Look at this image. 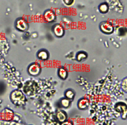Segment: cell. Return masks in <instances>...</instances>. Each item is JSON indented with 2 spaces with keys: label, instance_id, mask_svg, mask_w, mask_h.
Returning a JSON list of instances; mask_svg holds the SVG:
<instances>
[{
  "label": "cell",
  "instance_id": "obj_1",
  "mask_svg": "<svg viewBox=\"0 0 127 125\" xmlns=\"http://www.w3.org/2000/svg\"><path fill=\"white\" fill-rule=\"evenodd\" d=\"M11 100L15 105L22 106L25 104L26 98L22 91L15 90L11 94Z\"/></svg>",
  "mask_w": 127,
  "mask_h": 125
},
{
  "label": "cell",
  "instance_id": "obj_2",
  "mask_svg": "<svg viewBox=\"0 0 127 125\" xmlns=\"http://www.w3.org/2000/svg\"><path fill=\"white\" fill-rule=\"evenodd\" d=\"M115 110L119 112L121 115L123 119H126L127 118V105L123 102H119L115 106Z\"/></svg>",
  "mask_w": 127,
  "mask_h": 125
},
{
  "label": "cell",
  "instance_id": "obj_3",
  "mask_svg": "<svg viewBox=\"0 0 127 125\" xmlns=\"http://www.w3.org/2000/svg\"><path fill=\"white\" fill-rule=\"evenodd\" d=\"M1 119L3 121H11L14 117V113L11 109L6 108L1 113Z\"/></svg>",
  "mask_w": 127,
  "mask_h": 125
},
{
  "label": "cell",
  "instance_id": "obj_4",
  "mask_svg": "<svg viewBox=\"0 0 127 125\" xmlns=\"http://www.w3.org/2000/svg\"><path fill=\"white\" fill-rule=\"evenodd\" d=\"M100 30L104 33L110 34L113 32L114 28L112 24L109 22H103L100 24Z\"/></svg>",
  "mask_w": 127,
  "mask_h": 125
},
{
  "label": "cell",
  "instance_id": "obj_5",
  "mask_svg": "<svg viewBox=\"0 0 127 125\" xmlns=\"http://www.w3.org/2000/svg\"><path fill=\"white\" fill-rule=\"evenodd\" d=\"M16 27L18 30L24 31H26L28 28V24L27 22L24 19H23V18H20V19H18L16 21Z\"/></svg>",
  "mask_w": 127,
  "mask_h": 125
},
{
  "label": "cell",
  "instance_id": "obj_6",
  "mask_svg": "<svg viewBox=\"0 0 127 125\" xmlns=\"http://www.w3.org/2000/svg\"><path fill=\"white\" fill-rule=\"evenodd\" d=\"M41 71V67L38 63H33L29 66L28 72L32 75H37Z\"/></svg>",
  "mask_w": 127,
  "mask_h": 125
},
{
  "label": "cell",
  "instance_id": "obj_7",
  "mask_svg": "<svg viewBox=\"0 0 127 125\" xmlns=\"http://www.w3.org/2000/svg\"><path fill=\"white\" fill-rule=\"evenodd\" d=\"M44 18L47 22H53L56 18L55 12L52 10H47L44 13Z\"/></svg>",
  "mask_w": 127,
  "mask_h": 125
},
{
  "label": "cell",
  "instance_id": "obj_8",
  "mask_svg": "<svg viewBox=\"0 0 127 125\" xmlns=\"http://www.w3.org/2000/svg\"><path fill=\"white\" fill-rule=\"evenodd\" d=\"M53 31L55 33V35L58 37H61L64 35V29L60 24H56L55 26L53 28Z\"/></svg>",
  "mask_w": 127,
  "mask_h": 125
},
{
  "label": "cell",
  "instance_id": "obj_9",
  "mask_svg": "<svg viewBox=\"0 0 127 125\" xmlns=\"http://www.w3.org/2000/svg\"><path fill=\"white\" fill-rule=\"evenodd\" d=\"M56 116L57 120H58L60 123H64V122L65 121L67 120V114H66V113L62 110H58V111L56 112Z\"/></svg>",
  "mask_w": 127,
  "mask_h": 125
},
{
  "label": "cell",
  "instance_id": "obj_10",
  "mask_svg": "<svg viewBox=\"0 0 127 125\" xmlns=\"http://www.w3.org/2000/svg\"><path fill=\"white\" fill-rule=\"evenodd\" d=\"M77 106L79 109L84 110L89 106V101L87 98H82L78 101Z\"/></svg>",
  "mask_w": 127,
  "mask_h": 125
},
{
  "label": "cell",
  "instance_id": "obj_11",
  "mask_svg": "<svg viewBox=\"0 0 127 125\" xmlns=\"http://www.w3.org/2000/svg\"><path fill=\"white\" fill-rule=\"evenodd\" d=\"M58 76L62 79H65L67 77V71L64 67H60L58 70Z\"/></svg>",
  "mask_w": 127,
  "mask_h": 125
},
{
  "label": "cell",
  "instance_id": "obj_12",
  "mask_svg": "<svg viewBox=\"0 0 127 125\" xmlns=\"http://www.w3.org/2000/svg\"><path fill=\"white\" fill-rule=\"evenodd\" d=\"M99 10L102 13H107L109 11V6L106 3H103L99 6Z\"/></svg>",
  "mask_w": 127,
  "mask_h": 125
},
{
  "label": "cell",
  "instance_id": "obj_13",
  "mask_svg": "<svg viewBox=\"0 0 127 125\" xmlns=\"http://www.w3.org/2000/svg\"><path fill=\"white\" fill-rule=\"evenodd\" d=\"M37 56H38L39 58L42 60H45L49 58V54H48L47 52L45 51H40L39 53H38Z\"/></svg>",
  "mask_w": 127,
  "mask_h": 125
},
{
  "label": "cell",
  "instance_id": "obj_14",
  "mask_svg": "<svg viewBox=\"0 0 127 125\" xmlns=\"http://www.w3.org/2000/svg\"><path fill=\"white\" fill-rule=\"evenodd\" d=\"M65 96L67 99L69 100H72L75 97V93L71 90H67V91H65Z\"/></svg>",
  "mask_w": 127,
  "mask_h": 125
},
{
  "label": "cell",
  "instance_id": "obj_15",
  "mask_svg": "<svg viewBox=\"0 0 127 125\" xmlns=\"http://www.w3.org/2000/svg\"><path fill=\"white\" fill-rule=\"evenodd\" d=\"M60 104L64 108H67L70 105V100L67 98H64L60 101Z\"/></svg>",
  "mask_w": 127,
  "mask_h": 125
},
{
  "label": "cell",
  "instance_id": "obj_16",
  "mask_svg": "<svg viewBox=\"0 0 127 125\" xmlns=\"http://www.w3.org/2000/svg\"><path fill=\"white\" fill-rule=\"evenodd\" d=\"M87 57V55L84 52H79V53L77 55V59L78 61H83L85 59H86Z\"/></svg>",
  "mask_w": 127,
  "mask_h": 125
},
{
  "label": "cell",
  "instance_id": "obj_17",
  "mask_svg": "<svg viewBox=\"0 0 127 125\" xmlns=\"http://www.w3.org/2000/svg\"><path fill=\"white\" fill-rule=\"evenodd\" d=\"M122 89L123 90L125 93H127V77L123 80L121 83Z\"/></svg>",
  "mask_w": 127,
  "mask_h": 125
},
{
  "label": "cell",
  "instance_id": "obj_18",
  "mask_svg": "<svg viewBox=\"0 0 127 125\" xmlns=\"http://www.w3.org/2000/svg\"><path fill=\"white\" fill-rule=\"evenodd\" d=\"M64 3L66 5L70 6L71 5L73 2H74V0H63Z\"/></svg>",
  "mask_w": 127,
  "mask_h": 125
},
{
  "label": "cell",
  "instance_id": "obj_19",
  "mask_svg": "<svg viewBox=\"0 0 127 125\" xmlns=\"http://www.w3.org/2000/svg\"><path fill=\"white\" fill-rule=\"evenodd\" d=\"M73 125L72 123V122L69 121H65L64 123H62V125Z\"/></svg>",
  "mask_w": 127,
  "mask_h": 125
}]
</instances>
